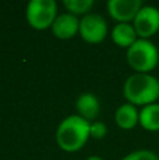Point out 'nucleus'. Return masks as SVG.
Here are the masks:
<instances>
[{
	"mask_svg": "<svg viewBox=\"0 0 159 160\" xmlns=\"http://www.w3.org/2000/svg\"><path fill=\"white\" fill-rule=\"evenodd\" d=\"M56 143L62 150L73 153L80 150L90 138V122L82 117L69 115L56 128Z\"/></svg>",
	"mask_w": 159,
	"mask_h": 160,
	"instance_id": "f257e3e1",
	"label": "nucleus"
},
{
	"mask_svg": "<svg viewBox=\"0 0 159 160\" xmlns=\"http://www.w3.org/2000/svg\"><path fill=\"white\" fill-rule=\"evenodd\" d=\"M123 93L132 105H149L159 98V80L149 73H134L124 83Z\"/></svg>",
	"mask_w": 159,
	"mask_h": 160,
	"instance_id": "f03ea898",
	"label": "nucleus"
},
{
	"mask_svg": "<svg viewBox=\"0 0 159 160\" xmlns=\"http://www.w3.org/2000/svg\"><path fill=\"white\" fill-rule=\"evenodd\" d=\"M127 61L135 73H149L159 62V51L149 39L138 38L137 42L127 49Z\"/></svg>",
	"mask_w": 159,
	"mask_h": 160,
	"instance_id": "7ed1b4c3",
	"label": "nucleus"
},
{
	"mask_svg": "<svg viewBox=\"0 0 159 160\" xmlns=\"http://www.w3.org/2000/svg\"><path fill=\"white\" fill-rule=\"evenodd\" d=\"M58 16V4L55 0H31L25 11L30 27L39 31L52 27Z\"/></svg>",
	"mask_w": 159,
	"mask_h": 160,
	"instance_id": "20e7f679",
	"label": "nucleus"
},
{
	"mask_svg": "<svg viewBox=\"0 0 159 160\" xmlns=\"http://www.w3.org/2000/svg\"><path fill=\"white\" fill-rule=\"evenodd\" d=\"M109 34L107 22L100 14L89 13L83 16L79 24V35L87 44H100Z\"/></svg>",
	"mask_w": 159,
	"mask_h": 160,
	"instance_id": "39448f33",
	"label": "nucleus"
},
{
	"mask_svg": "<svg viewBox=\"0 0 159 160\" xmlns=\"http://www.w3.org/2000/svg\"><path fill=\"white\" fill-rule=\"evenodd\" d=\"M132 25L141 39H149L159 31V10L154 6H142Z\"/></svg>",
	"mask_w": 159,
	"mask_h": 160,
	"instance_id": "423d86ee",
	"label": "nucleus"
},
{
	"mask_svg": "<svg viewBox=\"0 0 159 160\" xmlns=\"http://www.w3.org/2000/svg\"><path fill=\"white\" fill-rule=\"evenodd\" d=\"M141 0H109L107 11L117 22H131L142 8Z\"/></svg>",
	"mask_w": 159,
	"mask_h": 160,
	"instance_id": "0eeeda50",
	"label": "nucleus"
},
{
	"mask_svg": "<svg viewBox=\"0 0 159 160\" xmlns=\"http://www.w3.org/2000/svg\"><path fill=\"white\" fill-rule=\"evenodd\" d=\"M79 24H80V20L76 16L70 13H64L56 17L51 30L56 38L70 39L79 32Z\"/></svg>",
	"mask_w": 159,
	"mask_h": 160,
	"instance_id": "6e6552de",
	"label": "nucleus"
},
{
	"mask_svg": "<svg viewBox=\"0 0 159 160\" xmlns=\"http://www.w3.org/2000/svg\"><path fill=\"white\" fill-rule=\"evenodd\" d=\"M76 111L78 115L86 119L87 122L95 121L100 112V102L99 98L92 93H83L76 100Z\"/></svg>",
	"mask_w": 159,
	"mask_h": 160,
	"instance_id": "1a4fd4ad",
	"label": "nucleus"
},
{
	"mask_svg": "<svg viewBox=\"0 0 159 160\" xmlns=\"http://www.w3.org/2000/svg\"><path fill=\"white\" fill-rule=\"evenodd\" d=\"M111 38H113V42L117 47L127 48L128 49L130 47H132L137 42L138 35L135 32V28L131 22H117L113 27Z\"/></svg>",
	"mask_w": 159,
	"mask_h": 160,
	"instance_id": "9d476101",
	"label": "nucleus"
},
{
	"mask_svg": "<svg viewBox=\"0 0 159 160\" xmlns=\"http://www.w3.org/2000/svg\"><path fill=\"white\" fill-rule=\"evenodd\" d=\"M115 124L121 129H132L140 124V111L137 110V107L130 102H124L115 111Z\"/></svg>",
	"mask_w": 159,
	"mask_h": 160,
	"instance_id": "9b49d317",
	"label": "nucleus"
},
{
	"mask_svg": "<svg viewBox=\"0 0 159 160\" xmlns=\"http://www.w3.org/2000/svg\"><path fill=\"white\" fill-rule=\"evenodd\" d=\"M140 125L144 129L149 132H158L159 131V104L145 105L140 111Z\"/></svg>",
	"mask_w": 159,
	"mask_h": 160,
	"instance_id": "f8f14e48",
	"label": "nucleus"
},
{
	"mask_svg": "<svg viewBox=\"0 0 159 160\" xmlns=\"http://www.w3.org/2000/svg\"><path fill=\"white\" fill-rule=\"evenodd\" d=\"M64 6L68 10V13L73 16H86L90 13V10L95 6L93 0H64Z\"/></svg>",
	"mask_w": 159,
	"mask_h": 160,
	"instance_id": "ddd939ff",
	"label": "nucleus"
},
{
	"mask_svg": "<svg viewBox=\"0 0 159 160\" xmlns=\"http://www.w3.org/2000/svg\"><path fill=\"white\" fill-rule=\"evenodd\" d=\"M123 160H159V156L152 150H135V152H131L126 156Z\"/></svg>",
	"mask_w": 159,
	"mask_h": 160,
	"instance_id": "4468645a",
	"label": "nucleus"
},
{
	"mask_svg": "<svg viewBox=\"0 0 159 160\" xmlns=\"http://www.w3.org/2000/svg\"><path fill=\"white\" fill-rule=\"evenodd\" d=\"M107 135V127L104 122L95 121L90 124V138L93 139H103Z\"/></svg>",
	"mask_w": 159,
	"mask_h": 160,
	"instance_id": "2eb2a0df",
	"label": "nucleus"
},
{
	"mask_svg": "<svg viewBox=\"0 0 159 160\" xmlns=\"http://www.w3.org/2000/svg\"><path fill=\"white\" fill-rule=\"evenodd\" d=\"M86 160H103L100 158V156H96V155H93V156H89Z\"/></svg>",
	"mask_w": 159,
	"mask_h": 160,
	"instance_id": "dca6fc26",
	"label": "nucleus"
}]
</instances>
